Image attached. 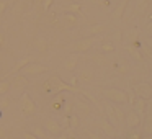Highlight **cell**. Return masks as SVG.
Returning <instances> with one entry per match:
<instances>
[{
  "label": "cell",
  "mask_w": 152,
  "mask_h": 139,
  "mask_svg": "<svg viewBox=\"0 0 152 139\" xmlns=\"http://www.w3.org/2000/svg\"><path fill=\"white\" fill-rule=\"evenodd\" d=\"M43 90H44V93H48V95H59L61 92H64V90H67V92H80L79 89H75V87L62 82L61 77H57V75H51L49 79L43 83Z\"/></svg>",
  "instance_id": "6da1fadb"
},
{
  "label": "cell",
  "mask_w": 152,
  "mask_h": 139,
  "mask_svg": "<svg viewBox=\"0 0 152 139\" xmlns=\"http://www.w3.org/2000/svg\"><path fill=\"white\" fill-rule=\"evenodd\" d=\"M36 102H34L33 98H31L30 93H23V95L20 97V111L23 116H26V118H31V116L36 115Z\"/></svg>",
  "instance_id": "7a4b0ae2"
},
{
  "label": "cell",
  "mask_w": 152,
  "mask_h": 139,
  "mask_svg": "<svg viewBox=\"0 0 152 139\" xmlns=\"http://www.w3.org/2000/svg\"><path fill=\"white\" fill-rule=\"evenodd\" d=\"M49 70V67L46 64H41V62H30L20 70L23 75H26L28 79H33V77H39L43 74H46Z\"/></svg>",
  "instance_id": "3957f363"
},
{
  "label": "cell",
  "mask_w": 152,
  "mask_h": 139,
  "mask_svg": "<svg viewBox=\"0 0 152 139\" xmlns=\"http://www.w3.org/2000/svg\"><path fill=\"white\" fill-rule=\"evenodd\" d=\"M30 85V79H28L26 75H23V74H15L13 77L10 79V87L12 90H17V92H20V90L26 89V87Z\"/></svg>",
  "instance_id": "277c9868"
},
{
  "label": "cell",
  "mask_w": 152,
  "mask_h": 139,
  "mask_svg": "<svg viewBox=\"0 0 152 139\" xmlns=\"http://www.w3.org/2000/svg\"><path fill=\"white\" fill-rule=\"evenodd\" d=\"M44 129H46V132L49 136H59L61 132H62V126L59 124V121L57 119H54V118H46L44 119V126H43Z\"/></svg>",
  "instance_id": "5b68a950"
},
{
  "label": "cell",
  "mask_w": 152,
  "mask_h": 139,
  "mask_svg": "<svg viewBox=\"0 0 152 139\" xmlns=\"http://www.w3.org/2000/svg\"><path fill=\"white\" fill-rule=\"evenodd\" d=\"M93 43H95V40H93V38H85V40L77 41V43L72 46V49L75 51V53H87V51L93 46Z\"/></svg>",
  "instance_id": "8992f818"
},
{
  "label": "cell",
  "mask_w": 152,
  "mask_h": 139,
  "mask_svg": "<svg viewBox=\"0 0 152 139\" xmlns=\"http://www.w3.org/2000/svg\"><path fill=\"white\" fill-rule=\"evenodd\" d=\"M103 95L106 97V98L113 100V102H126V95L121 92V90H116V89H108V90H103Z\"/></svg>",
  "instance_id": "52a82bcc"
},
{
  "label": "cell",
  "mask_w": 152,
  "mask_h": 139,
  "mask_svg": "<svg viewBox=\"0 0 152 139\" xmlns=\"http://www.w3.org/2000/svg\"><path fill=\"white\" fill-rule=\"evenodd\" d=\"M62 21H64V25H66V26L74 28V26H77V23H79V18H77L75 13H70V12H67V13L62 15Z\"/></svg>",
  "instance_id": "ba28073f"
},
{
  "label": "cell",
  "mask_w": 152,
  "mask_h": 139,
  "mask_svg": "<svg viewBox=\"0 0 152 139\" xmlns=\"http://www.w3.org/2000/svg\"><path fill=\"white\" fill-rule=\"evenodd\" d=\"M77 62H79V56H77V54H70L66 59V62H64V69L70 72V70H74L77 67Z\"/></svg>",
  "instance_id": "9c48e42d"
},
{
  "label": "cell",
  "mask_w": 152,
  "mask_h": 139,
  "mask_svg": "<svg viewBox=\"0 0 152 139\" xmlns=\"http://www.w3.org/2000/svg\"><path fill=\"white\" fill-rule=\"evenodd\" d=\"M30 132H31L33 136H36L38 139H46V138H48V132H46V129H44L43 126H39V124H34V126H31Z\"/></svg>",
  "instance_id": "30bf717a"
},
{
  "label": "cell",
  "mask_w": 152,
  "mask_h": 139,
  "mask_svg": "<svg viewBox=\"0 0 152 139\" xmlns=\"http://www.w3.org/2000/svg\"><path fill=\"white\" fill-rule=\"evenodd\" d=\"M79 80H80V82H85V83L92 82V80H93V72L88 69V67L82 69V70H80V74H79Z\"/></svg>",
  "instance_id": "8fae6325"
},
{
  "label": "cell",
  "mask_w": 152,
  "mask_h": 139,
  "mask_svg": "<svg viewBox=\"0 0 152 139\" xmlns=\"http://www.w3.org/2000/svg\"><path fill=\"white\" fill-rule=\"evenodd\" d=\"M34 48H36L38 51H39V53H46L48 51V41L44 40V38H36V40H34Z\"/></svg>",
  "instance_id": "7c38bea8"
},
{
  "label": "cell",
  "mask_w": 152,
  "mask_h": 139,
  "mask_svg": "<svg viewBox=\"0 0 152 139\" xmlns=\"http://www.w3.org/2000/svg\"><path fill=\"white\" fill-rule=\"evenodd\" d=\"M30 62H31V57H23V59H20V61H18V62L13 66L12 72H13V74H15V72H20V70L23 69V67L26 66V64H30Z\"/></svg>",
  "instance_id": "4fadbf2b"
},
{
  "label": "cell",
  "mask_w": 152,
  "mask_h": 139,
  "mask_svg": "<svg viewBox=\"0 0 152 139\" xmlns=\"http://www.w3.org/2000/svg\"><path fill=\"white\" fill-rule=\"evenodd\" d=\"M12 90L10 87V80H0V97L2 95H8V92Z\"/></svg>",
  "instance_id": "5bb4252c"
},
{
  "label": "cell",
  "mask_w": 152,
  "mask_h": 139,
  "mask_svg": "<svg viewBox=\"0 0 152 139\" xmlns=\"http://www.w3.org/2000/svg\"><path fill=\"white\" fill-rule=\"evenodd\" d=\"M105 30H106L105 25H95V26L88 28V33H90V34H98V33H103Z\"/></svg>",
  "instance_id": "9a60e30c"
},
{
  "label": "cell",
  "mask_w": 152,
  "mask_h": 139,
  "mask_svg": "<svg viewBox=\"0 0 152 139\" xmlns=\"http://www.w3.org/2000/svg\"><path fill=\"white\" fill-rule=\"evenodd\" d=\"M10 106V98L8 95H2L0 97V110H7Z\"/></svg>",
  "instance_id": "2e32d148"
},
{
  "label": "cell",
  "mask_w": 152,
  "mask_h": 139,
  "mask_svg": "<svg viewBox=\"0 0 152 139\" xmlns=\"http://www.w3.org/2000/svg\"><path fill=\"white\" fill-rule=\"evenodd\" d=\"M80 8H82V7H80L79 4H70L69 7H67V10H69L70 13H79V12H80Z\"/></svg>",
  "instance_id": "e0dca14e"
},
{
  "label": "cell",
  "mask_w": 152,
  "mask_h": 139,
  "mask_svg": "<svg viewBox=\"0 0 152 139\" xmlns=\"http://www.w3.org/2000/svg\"><path fill=\"white\" fill-rule=\"evenodd\" d=\"M69 126H72V128H77V126H79V118H77V115H72L69 118Z\"/></svg>",
  "instance_id": "ac0fdd59"
},
{
  "label": "cell",
  "mask_w": 152,
  "mask_h": 139,
  "mask_svg": "<svg viewBox=\"0 0 152 139\" xmlns=\"http://www.w3.org/2000/svg\"><path fill=\"white\" fill-rule=\"evenodd\" d=\"M113 49H115V48H113L111 43H103L102 44V51H103V53H111Z\"/></svg>",
  "instance_id": "d6986e66"
},
{
  "label": "cell",
  "mask_w": 152,
  "mask_h": 139,
  "mask_svg": "<svg viewBox=\"0 0 152 139\" xmlns=\"http://www.w3.org/2000/svg\"><path fill=\"white\" fill-rule=\"evenodd\" d=\"M54 4V0H43V4H41V7H43L44 12H48L51 8V5Z\"/></svg>",
  "instance_id": "ffe728a7"
},
{
  "label": "cell",
  "mask_w": 152,
  "mask_h": 139,
  "mask_svg": "<svg viewBox=\"0 0 152 139\" xmlns=\"http://www.w3.org/2000/svg\"><path fill=\"white\" fill-rule=\"evenodd\" d=\"M8 8V4H7V0H0V17L5 13V10Z\"/></svg>",
  "instance_id": "44dd1931"
},
{
  "label": "cell",
  "mask_w": 152,
  "mask_h": 139,
  "mask_svg": "<svg viewBox=\"0 0 152 139\" xmlns=\"http://www.w3.org/2000/svg\"><path fill=\"white\" fill-rule=\"evenodd\" d=\"M5 44H7V38H5V34L0 31V49H4Z\"/></svg>",
  "instance_id": "7402d4cb"
},
{
  "label": "cell",
  "mask_w": 152,
  "mask_h": 139,
  "mask_svg": "<svg viewBox=\"0 0 152 139\" xmlns=\"http://www.w3.org/2000/svg\"><path fill=\"white\" fill-rule=\"evenodd\" d=\"M21 136H23V139H38L36 136H33L30 131H23V132H21Z\"/></svg>",
  "instance_id": "603a6c76"
},
{
  "label": "cell",
  "mask_w": 152,
  "mask_h": 139,
  "mask_svg": "<svg viewBox=\"0 0 152 139\" xmlns=\"http://www.w3.org/2000/svg\"><path fill=\"white\" fill-rule=\"evenodd\" d=\"M92 59L95 61V62H98V64H105V57H102L100 54H95V56H93Z\"/></svg>",
  "instance_id": "cb8c5ba5"
},
{
  "label": "cell",
  "mask_w": 152,
  "mask_h": 139,
  "mask_svg": "<svg viewBox=\"0 0 152 139\" xmlns=\"http://www.w3.org/2000/svg\"><path fill=\"white\" fill-rule=\"evenodd\" d=\"M7 129L5 128H2V126H0V139H7Z\"/></svg>",
  "instance_id": "d4e9b609"
},
{
  "label": "cell",
  "mask_w": 152,
  "mask_h": 139,
  "mask_svg": "<svg viewBox=\"0 0 152 139\" xmlns=\"http://www.w3.org/2000/svg\"><path fill=\"white\" fill-rule=\"evenodd\" d=\"M62 128H66V126H69V116H64L62 118V123H59Z\"/></svg>",
  "instance_id": "484cf974"
},
{
  "label": "cell",
  "mask_w": 152,
  "mask_h": 139,
  "mask_svg": "<svg viewBox=\"0 0 152 139\" xmlns=\"http://www.w3.org/2000/svg\"><path fill=\"white\" fill-rule=\"evenodd\" d=\"M102 126H103V129H105L106 132H111V131H113V129H111V126H110V124H106V123H102Z\"/></svg>",
  "instance_id": "4316f807"
},
{
  "label": "cell",
  "mask_w": 152,
  "mask_h": 139,
  "mask_svg": "<svg viewBox=\"0 0 152 139\" xmlns=\"http://www.w3.org/2000/svg\"><path fill=\"white\" fill-rule=\"evenodd\" d=\"M56 139H69V136H67V134H62V132H61L59 136H56Z\"/></svg>",
  "instance_id": "83f0119b"
},
{
  "label": "cell",
  "mask_w": 152,
  "mask_h": 139,
  "mask_svg": "<svg viewBox=\"0 0 152 139\" xmlns=\"http://www.w3.org/2000/svg\"><path fill=\"white\" fill-rule=\"evenodd\" d=\"M88 136H90V139H102V138H100V136H96L95 132H90Z\"/></svg>",
  "instance_id": "f1b7e54d"
},
{
  "label": "cell",
  "mask_w": 152,
  "mask_h": 139,
  "mask_svg": "<svg viewBox=\"0 0 152 139\" xmlns=\"http://www.w3.org/2000/svg\"><path fill=\"white\" fill-rule=\"evenodd\" d=\"M41 4H43V0H34V7H41Z\"/></svg>",
  "instance_id": "f546056e"
},
{
  "label": "cell",
  "mask_w": 152,
  "mask_h": 139,
  "mask_svg": "<svg viewBox=\"0 0 152 139\" xmlns=\"http://www.w3.org/2000/svg\"><path fill=\"white\" fill-rule=\"evenodd\" d=\"M0 116H2V110H0Z\"/></svg>",
  "instance_id": "4dcf8cb0"
}]
</instances>
